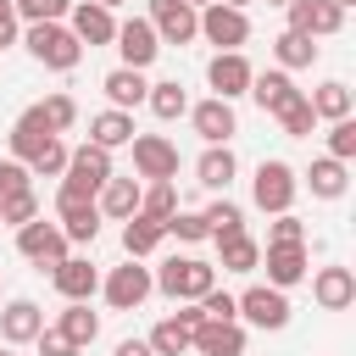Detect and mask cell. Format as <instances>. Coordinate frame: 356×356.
Masks as SVG:
<instances>
[{"instance_id": "19", "label": "cell", "mask_w": 356, "mask_h": 356, "mask_svg": "<svg viewBox=\"0 0 356 356\" xmlns=\"http://www.w3.org/2000/svg\"><path fill=\"white\" fill-rule=\"evenodd\" d=\"M139 178H122V172H111L106 184H100V195H95V211H100V222H128L134 211H139Z\"/></svg>"}, {"instance_id": "40", "label": "cell", "mask_w": 356, "mask_h": 356, "mask_svg": "<svg viewBox=\"0 0 356 356\" xmlns=\"http://www.w3.org/2000/svg\"><path fill=\"white\" fill-rule=\"evenodd\" d=\"M17 22H67L72 0H11Z\"/></svg>"}, {"instance_id": "36", "label": "cell", "mask_w": 356, "mask_h": 356, "mask_svg": "<svg viewBox=\"0 0 356 356\" xmlns=\"http://www.w3.org/2000/svg\"><path fill=\"white\" fill-rule=\"evenodd\" d=\"M156 356H189V328L178 323V317H161L156 328H150V339H145Z\"/></svg>"}, {"instance_id": "39", "label": "cell", "mask_w": 356, "mask_h": 356, "mask_svg": "<svg viewBox=\"0 0 356 356\" xmlns=\"http://www.w3.org/2000/svg\"><path fill=\"white\" fill-rule=\"evenodd\" d=\"M33 217H39V195H33V189L0 195V222H6V228H22V222H33Z\"/></svg>"}, {"instance_id": "8", "label": "cell", "mask_w": 356, "mask_h": 356, "mask_svg": "<svg viewBox=\"0 0 356 356\" xmlns=\"http://www.w3.org/2000/svg\"><path fill=\"white\" fill-rule=\"evenodd\" d=\"M200 39L217 44V50H245L250 44V17L222 6V0H211V6H200Z\"/></svg>"}, {"instance_id": "53", "label": "cell", "mask_w": 356, "mask_h": 356, "mask_svg": "<svg viewBox=\"0 0 356 356\" xmlns=\"http://www.w3.org/2000/svg\"><path fill=\"white\" fill-rule=\"evenodd\" d=\"M334 6H339V11H350V6H356V0H334Z\"/></svg>"}, {"instance_id": "34", "label": "cell", "mask_w": 356, "mask_h": 356, "mask_svg": "<svg viewBox=\"0 0 356 356\" xmlns=\"http://www.w3.org/2000/svg\"><path fill=\"white\" fill-rule=\"evenodd\" d=\"M56 328H61V334H67V339H72V345H78V350H83V345H95V339H100V317H95V312H89V300H67V312H61V317H56Z\"/></svg>"}, {"instance_id": "17", "label": "cell", "mask_w": 356, "mask_h": 356, "mask_svg": "<svg viewBox=\"0 0 356 356\" xmlns=\"http://www.w3.org/2000/svg\"><path fill=\"white\" fill-rule=\"evenodd\" d=\"M306 278H312V300H317L323 312H350V306H356V273H350V267L328 261V267H317V273H306Z\"/></svg>"}, {"instance_id": "1", "label": "cell", "mask_w": 356, "mask_h": 356, "mask_svg": "<svg viewBox=\"0 0 356 356\" xmlns=\"http://www.w3.org/2000/svg\"><path fill=\"white\" fill-rule=\"evenodd\" d=\"M150 284H156L172 306H184V300H200L206 289H217V261H200V256H167V261L150 273Z\"/></svg>"}, {"instance_id": "3", "label": "cell", "mask_w": 356, "mask_h": 356, "mask_svg": "<svg viewBox=\"0 0 356 356\" xmlns=\"http://www.w3.org/2000/svg\"><path fill=\"white\" fill-rule=\"evenodd\" d=\"M111 172H117V167H111V150H100V145H89V139H83V145H72V150H67V172H61V184H56V189H61V195H83V200H95V195H100V184H106Z\"/></svg>"}, {"instance_id": "44", "label": "cell", "mask_w": 356, "mask_h": 356, "mask_svg": "<svg viewBox=\"0 0 356 356\" xmlns=\"http://www.w3.org/2000/svg\"><path fill=\"white\" fill-rule=\"evenodd\" d=\"M28 172H33V178H61V172H67V139H50V145L28 161Z\"/></svg>"}, {"instance_id": "11", "label": "cell", "mask_w": 356, "mask_h": 356, "mask_svg": "<svg viewBox=\"0 0 356 356\" xmlns=\"http://www.w3.org/2000/svg\"><path fill=\"white\" fill-rule=\"evenodd\" d=\"M17 256H28V261H33L39 273H44V267L67 261V234H61L56 222L33 217V222H22V228H17Z\"/></svg>"}, {"instance_id": "21", "label": "cell", "mask_w": 356, "mask_h": 356, "mask_svg": "<svg viewBox=\"0 0 356 356\" xmlns=\"http://www.w3.org/2000/svg\"><path fill=\"white\" fill-rule=\"evenodd\" d=\"M39 328H44L39 300L17 295V300H6V306H0V339H6V345H33V339H39Z\"/></svg>"}, {"instance_id": "42", "label": "cell", "mask_w": 356, "mask_h": 356, "mask_svg": "<svg viewBox=\"0 0 356 356\" xmlns=\"http://www.w3.org/2000/svg\"><path fill=\"white\" fill-rule=\"evenodd\" d=\"M278 128H284V139H312V128H317V117H312V106H306V95L289 106V111H278Z\"/></svg>"}, {"instance_id": "27", "label": "cell", "mask_w": 356, "mask_h": 356, "mask_svg": "<svg viewBox=\"0 0 356 356\" xmlns=\"http://www.w3.org/2000/svg\"><path fill=\"white\" fill-rule=\"evenodd\" d=\"M161 239H167V222H156V217H145V211H134V217L122 222V256H128V261L156 256Z\"/></svg>"}, {"instance_id": "35", "label": "cell", "mask_w": 356, "mask_h": 356, "mask_svg": "<svg viewBox=\"0 0 356 356\" xmlns=\"http://www.w3.org/2000/svg\"><path fill=\"white\" fill-rule=\"evenodd\" d=\"M200 217H206V234H211V239H234V234H245V206L228 200V195H217Z\"/></svg>"}, {"instance_id": "26", "label": "cell", "mask_w": 356, "mask_h": 356, "mask_svg": "<svg viewBox=\"0 0 356 356\" xmlns=\"http://www.w3.org/2000/svg\"><path fill=\"white\" fill-rule=\"evenodd\" d=\"M239 178V156L228 145H206L200 161H195V184H206L211 195H228V184Z\"/></svg>"}, {"instance_id": "54", "label": "cell", "mask_w": 356, "mask_h": 356, "mask_svg": "<svg viewBox=\"0 0 356 356\" xmlns=\"http://www.w3.org/2000/svg\"><path fill=\"white\" fill-rule=\"evenodd\" d=\"M189 6H195V11H200V6H211V0H189Z\"/></svg>"}, {"instance_id": "38", "label": "cell", "mask_w": 356, "mask_h": 356, "mask_svg": "<svg viewBox=\"0 0 356 356\" xmlns=\"http://www.w3.org/2000/svg\"><path fill=\"white\" fill-rule=\"evenodd\" d=\"M39 117H44L50 134H67V128L78 122V100H72V95H44V100H39Z\"/></svg>"}, {"instance_id": "10", "label": "cell", "mask_w": 356, "mask_h": 356, "mask_svg": "<svg viewBox=\"0 0 356 356\" xmlns=\"http://www.w3.org/2000/svg\"><path fill=\"white\" fill-rule=\"evenodd\" d=\"M134 178H145V184L178 178V145L167 134H134Z\"/></svg>"}, {"instance_id": "5", "label": "cell", "mask_w": 356, "mask_h": 356, "mask_svg": "<svg viewBox=\"0 0 356 356\" xmlns=\"http://www.w3.org/2000/svg\"><path fill=\"white\" fill-rule=\"evenodd\" d=\"M234 306H239V323H250V328H261V334H278V328H289V295L284 289H273V284H250L245 295H234Z\"/></svg>"}, {"instance_id": "33", "label": "cell", "mask_w": 356, "mask_h": 356, "mask_svg": "<svg viewBox=\"0 0 356 356\" xmlns=\"http://www.w3.org/2000/svg\"><path fill=\"white\" fill-rule=\"evenodd\" d=\"M145 106H150V117H161V122H178V117H189V95H184V83H178V78H161V83H150Z\"/></svg>"}, {"instance_id": "48", "label": "cell", "mask_w": 356, "mask_h": 356, "mask_svg": "<svg viewBox=\"0 0 356 356\" xmlns=\"http://www.w3.org/2000/svg\"><path fill=\"white\" fill-rule=\"evenodd\" d=\"M17 189H33V172L6 156V161H0V195H17Z\"/></svg>"}, {"instance_id": "20", "label": "cell", "mask_w": 356, "mask_h": 356, "mask_svg": "<svg viewBox=\"0 0 356 356\" xmlns=\"http://www.w3.org/2000/svg\"><path fill=\"white\" fill-rule=\"evenodd\" d=\"M50 284H56L61 300H89V295L100 289V267H95L89 256H67V261L50 267Z\"/></svg>"}, {"instance_id": "41", "label": "cell", "mask_w": 356, "mask_h": 356, "mask_svg": "<svg viewBox=\"0 0 356 356\" xmlns=\"http://www.w3.org/2000/svg\"><path fill=\"white\" fill-rule=\"evenodd\" d=\"M167 234H172L178 245H200V239H211V234H206V217H200V211H184V206L167 217Z\"/></svg>"}, {"instance_id": "30", "label": "cell", "mask_w": 356, "mask_h": 356, "mask_svg": "<svg viewBox=\"0 0 356 356\" xmlns=\"http://www.w3.org/2000/svg\"><path fill=\"white\" fill-rule=\"evenodd\" d=\"M306 106H312V117L317 122H339V117H350V83H339V78H328V83H317L312 95H306Z\"/></svg>"}, {"instance_id": "56", "label": "cell", "mask_w": 356, "mask_h": 356, "mask_svg": "<svg viewBox=\"0 0 356 356\" xmlns=\"http://www.w3.org/2000/svg\"><path fill=\"white\" fill-rule=\"evenodd\" d=\"M0 356H11V350H0Z\"/></svg>"}, {"instance_id": "25", "label": "cell", "mask_w": 356, "mask_h": 356, "mask_svg": "<svg viewBox=\"0 0 356 356\" xmlns=\"http://www.w3.org/2000/svg\"><path fill=\"white\" fill-rule=\"evenodd\" d=\"M50 139H61V134H50V128H44L39 106H28V111L11 122V161H22V167H28V161H33V156H39Z\"/></svg>"}, {"instance_id": "16", "label": "cell", "mask_w": 356, "mask_h": 356, "mask_svg": "<svg viewBox=\"0 0 356 356\" xmlns=\"http://www.w3.org/2000/svg\"><path fill=\"white\" fill-rule=\"evenodd\" d=\"M261 267H267V284L273 289H295L312 273V250L306 245H261Z\"/></svg>"}, {"instance_id": "46", "label": "cell", "mask_w": 356, "mask_h": 356, "mask_svg": "<svg viewBox=\"0 0 356 356\" xmlns=\"http://www.w3.org/2000/svg\"><path fill=\"white\" fill-rule=\"evenodd\" d=\"M195 306H200L211 323H239V306H234V295H228V289H206Z\"/></svg>"}, {"instance_id": "13", "label": "cell", "mask_w": 356, "mask_h": 356, "mask_svg": "<svg viewBox=\"0 0 356 356\" xmlns=\"http://www.w3.org/2000/svg\"><path fill=\"white\" fill-rule=\"evenodd\" d=\"M111 50L122 56V67L145 72V67L161 56V39H156V28H150L145 17H128V22H117V39H111Z\"/></svg>"}, {"instance_id": "55", "label": "cell", "mask_w": 356, "mask_h": 356, "mask_svg": "<svg viewBox=\"0 0 356 356\" xmlns=\"http://www.w3.org/2000/svg\"><path fill=\"white\" fill-rule=\"evenodd\" d=\"M267 6H289V0H267Z\"/></svg>"}, {"instance_id": "31", "label": "cell", "mask_w": 356, "mask_h": 356, "mask_svg": "<svg viewBox=\"0 0 356 356\" xmlns=\"http://www.w3.org/2000/svg\"><path fill=\"white\" fill-rule=\"evenodd\" d=\"M217 267L222 273H256L261 267V239H250V234L217 239Z\"/></svg>"}, {"instance_id": "32", "label": "cell", "mask_w": 356, "mask_h": 356, "mask_svg": "<svg viewBox=\"0 0 356 356\" xmlns=\"http://www.w3.org/2000/svg\"><path fill=\"white\" fill-rule=\"evenodd\" d=\"M273 61H278V72H300V67H312L317 61V39H306V33H278L273 39Z\"/></svg>"}, {"instance_id": "7", "label": "cell", "mask_w": 356, "mask_h": 356, "mask_svg": "<svg viewBox=\"0 0 356 356\" xmlns=\"http://www.w3.org/2000/svg\"><path fill=\"white\" fill-rule=\"evenodd\" d=\"M145 22L156 28L161 44H195V39H200V11H195L189 0H150Z\"/></svg>"}, {"instance_id": "18", "label": "cell", "mask_w": 356, "mask_h": 356, "mask_svg": "<svg viewBox=\"0 0 356 356\" xmlns=\"http://www.w3.org/2000/svg\"><path fill=\"white\" fill-rule=\"evenodd\" d=\"M189 122H195V134H200L206 145H228V139L239 134V111H234L228 100H217V95L195 100V106H189Z\"/></svg>"}, {"instance_id": "6", "label": "cell", "mask_w": 356, "mask_h": 356, "mask_svg": "<svg viewBox=\"0 0 356 356\" xmlns=\"http://www.w3.org/2000/svg\"><path fill=\"white\" fill-rule=\"evenodd\" d=\"M100 295H106L111 312H139V306L156 295L150 267H145V261H122V267H111V273L100 278Z\"/></svg>"}, {"instance_id": "24", "label": "cell", "mask_w": 356, "mask_h": 356, "mask_svg": "<svg viewBox=\"0 0 356 356\" xmlns=\"http://www.w3.org/2000/svg\"><path fill=\"white\" fill-rule=\"evenodd\" d=\"M300 189H312V200H345V189H350V167L334 161V156H317V161L300 172Z\"/></svg>"}, {"instance_id": "50", "label": "cell", "mask_w": 356, "mask_h": 356, "mask_svg": "<svg viewBox=\"0 0 356 356\" xmlns=\"http://www.w3.org/2000/svg\"><path fill=\"white\" fill-rule=\"evenodd\" d=\"M111 356H156V350H150V345H145V339H122V345H117V350H111Z\"/></svg>"}, {"instance_id": "37", "label": "cell", "mask_w": 356, "mask_h": 356, "mask_svg": "<svg viewBox=\"0 0 356 356\" xmlns=\"http://www.w3.org/2000/svg\"><path fill=\"white\" fill-rule=\"evenodd\" d=\"M139 211H145V217H156V222H167V217L178 211V189H172V178L145 184V189H139Z\"/></svg>"}, {"instance_id": "45", "label": "cell", "mask_w": 356, "mask_h": 356, "mask_svg": "<svg viewBox=\"0 0 356 356\" xmlns=\"http://www.w3.org/2000/svg\"><path fill=\"white\" fill-rule=\"evenodd\" d=\"M267 245H306V222L295 211H278L273 228H267Z\"/></svg>"}, {"instance_id": "51", "label": "cell", "mask_w": 356, "mask_h": 356, "mask_svg": "<svg viewBox=\"0 0 356 356\" xmlns=\"http://www.w3.org/2000/svg\"><path fill=\"white\" fill-rule=\"evenodd\" d=\"M95 6H106V11H117V6H128V0H95Z\"/></svg>"}, {"instance_id": "2", "label": "cell", "mask_w": 356, "mask_h": 356, "mask_svg": "<svg viewBox=\"0 0 356 356\" xmlns=\"http://www.w3.org/2000/svg\"><path fill=\"white\" fill-rule=\"evenodd\" d=\"M22 44H28V56H33L39 67H50V72H72V67L83 61V44L72 39L67 22H28V28H22Z\"/></svg>"}, {"instance_id": "14", "label": "cell", "mask_w": 356, "mask_h": 356, "mask_svg": "<svg viewBox=\"0 0 356 356\" xmlns=\"http://www.w3.org/2000/svg\"><path fill=\"white\" fill-rule=\"evenodd\" d=\"M56 228L67 234V245H95V239H100V211H95V200L56 189Z\"/></svg>"}, {"instance_id": "15", "label": "cell", "mask_w": 356, "mask_h": 356, "mask_svg": "<svg viewBox=\"0 0 356 356\" xmlns=\"http://www.w3.org/2000/svg\"><path fill=\"white\" fill-rule=\"evenodd\" d=\"M67 28H72V39H78V44L100 50V44H111V39H117V11H106V6H95V0H72Z\"/></svg>"}, {"instance_id": "12", "label": "cell", "mask_w": 356, "mask_h": 356, "mask_svg": "<svg viewBox=\"0 0 356 356\" xmlns=\"http://www.w3.org/2000/svg\"><path fill=\"white\" fill-rule=\"evenodd\" d=\"M284 17H289V33H306V39H334L345 28V11L334 0H289Z\"/></svg>"}, {"instance_id": "28", "label": "cell", "mask_w": 356, "mask_h": 356, "mask_svg": "<svg viewBox=\"0 0 356 356\" xmlns=\"http://www.w3.org/2000/svg\"><path fill=\"white\" fill-rule=\"evenodd\" d=\"M100 89H106L111 111H134V106H145V95H150L145 72H134V67H111V72L100 78Z\"/></svg>"}, {"instance_id": "47", "label": "cell", "mask_w": 356, "mask_h": 356, "mask_svg": "<svg viewBox=\"0 0 356 356\" xmlns=\"http://www.w3.org/2000/svg\"><path fill=\"white\" fill-rule=\"evenodd\" d=\"M33 345H39V356H78V345H72V339H67V334H61L56 323H44Z\"/></svg>"}, {"instance_id": "4", "label": "cell", "mask_w": 356, "mask_h": 356, "mask_svg": "<svg viewBox=\"0 0 356 356\" xmlns=\"http://www.w3.org/2000/svg\"><path fill=\"white\" fill-rule=\"evenodd\" d=\"M295 195H300V172L289 167V161H261L256 167V178H250V200H256V211H267V217H278V211H295Z\"/></svg>"}, {"instance_id": "43", "label": "cell", "mask_w": 356, "mask_h": 356, "mask_svg": "<svg viewBox=\"0 0 356 356\" xmlns=\"http://www.w3.org/2000/svg\"><path fill=\"white\" fill-rule=\"evenodd\" d=\"M328 156L350 167V156H356V117H339V122H328Z\"/></svg>"}, {"instance_id": "52", "label": "cell", "mask_w": 356, "mask_h": 356, "mask_svg": "<svg viewBox=\"0 0 356 356\" xmlns=\"http://www.w3.org/2000/svg\"><path fill=\"white\" fill-rule=\"evenodd\" d=\"M222 6H234V11H245V6H250V0H222Z\"/></svg>"}, {"instance_id": "9", "label": "cell", "mask_w": 356, "mask_h": 356, "mask_svg": "<svg viewBox=\"0 0 356 356\" xmlns=\"http://www.w3.org/2000/svg\"><path fill=\"white\" fill-rule=\"evenodd\" d=\"M250 78H256V67L245 61V50H217L211 61H206V83H211V95L217 100H239V95H250Z\"/></svg>"}, {"instance_id": "29", "label": "cell", "mask_w": 356, "mask_h": 356, "mask_svg": "<svg viewBox=\"0 0 356 356\" xmlns=\"http://www.w3.org/2000/svg\"><path fill=\"white\" fill-rule=\"evenodd\" d=\"M134 111H95L89 117V145H100V150H122V145H134Z\"/></svg>"}, {"instance_id": "23", "label": "cell", "mask_w": 356, "mask_h": 356, "mask_svg": "<svg viewBox=\"0 0 356 356\" xmlns=\"http://www.w3.org/2000/svg\"><path fill=\"white\" fill-rule=\"evenodd\" d=\"M189 350L195 356H245V323H200L189 334Z\"/></svg>"}, {"instance_id": "49", "label": "cell", "mask_w": 356, "mask_h": 356, "mask_svg": "<svg viewBox=\"0 0 356 356\" xmlns=\"http://www.w3.org/2000/svg\"><path fill=\"white\" fill-rule=\"evenodd\" d=\"M17 39H22V22H17L11 0H0V50H6V44H17Z\"/></svg>"}, {"instance_id": "22", "label": "cell", "mask_w": 356, "mask_h": 356, "mask_svg": "<svg viewBox=\"0 0 356 356\" xmlns=\"http://www.w3.org/2000/svg\"><path fill=\"white\" fill-rule=\"evenodd\" d=\"M300 95H306V89H295V78H289V72H278V67H267V72H256V78H250V100H256L267 117L289 111Z\"/></svg>"}]
</instances>
